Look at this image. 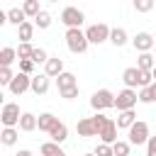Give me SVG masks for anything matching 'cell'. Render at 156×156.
Wrapping results in <instances>:
<instances>
[{
    "label": "cell",
    "mask_w": 156,
    "mask_h": 156,
    "mask_svg": "<svg viewBox=\"0 0 156 156\" xmlns=\"http://www.w3.org/2000/svg\"><path fill=\"white\" fill-rule=\"evenodd\" d=\"M122 80L127 88H146L154 83V76H151V71H141L139 66H129V68H124Z\"/></svg>",
    "instance_id": "1"
},
{
    "label": "cell",
    "mask_w": 156,
    "mask_h": 156,
    "mask_svg": "<svg viewBox=\"0 0 156 156\" xmlns=\"http://www.w3.org/2000/svg\"><path fill=\"white\" fill-rule=\"evenodd\" d=\"M63 39H66V46H68V51H71V54H85V51H88V46H90L88 34H85L80 27H68Z\"/></svg>",
    "instance_id": "2"
},
{
    "label": "cell",
    "mask_w": 156,
    "mask_h": 156,
    "mask_svg": "<svg viewBox=\"0 0 156 156\" xmlns=\"http://www.w3.org/2000/svg\"><path fill=\"white\" fill-rule=\"evenodd\" d=\"M115 93L112 90H107V88H100V90H95L93 93V98H90V107L95 110V112H102V110H110V107H115Z\"/></svg>",
    "instance_id": "3"
},
{
    "label": "cell",
    "mask_w": 156,
    "mask_h": 156,
    "mask_svg": "<svg viewBox=\"0 0 156 156\" xmlns=\"http://www.w3.org/2000/svg\"><path fill=\"white\" fill-rule=\"evenodd\" d=\"M127 136H129V144L132 146H141V144H146L149 141V124L146 122H141V119H136L129 129H127Z\"/></svg>",
    "instance_id": "4"
},
{
    "label": "cell",
    "mask_w": 156,
    "mask_h": 156,
    "mask_svg": "<svg viewBox=\"0 0 156 156\" xmlns=\"http://www.w3.org/2000/svg\"><path fill=\"white\" fill-rule=\"evenodd\" d=\"M110 27L105 24V22H98V24H90L88 29H85V34H88V41L90 44H105V41H110Z\"/></svg>",
    "instance_id": "5"
},
{
    "label": "cell",
    "mask_w": 156,
    "mask_h": 156,
    "mask_svg": "<svg viewBox=\"0 0 156 156\" xmlns=\"http://www.w3.org/2000/svg\"><path fill=\"white\" fill-rule=\"evenodd\" d=\"M136 100H139L136 88H124V90L117 93V98H115V107H117V112H122V110H134Z\"/></svg>",
    "instance_id": "6"
},
{
    "label": "cell",
    "mask_w": 156,
    "mask_h": 156,
    "mask_svg": "<svg viewBox=\"0 0 156 156\" xmlns=\"http://www.w3.org/2000/svg\"><path fill=\"white\" fill-rule=\"evenodd\" d=\"M20 117H22V112H20L17 102H5L2 105V112H0L2 127H20Z\"/></svg>",
    "instance_id": "7"
},
{
    "label": "cell",
    "mask_w": 156,
    "mask_h": 156,
    "mask_svg": "<svg viewBox=\"0 0 156 156\" xmlns=\"http://www.w3.org/2000/svg\"><path fill=\"white\" fill-rule=\"evenodd\" d=\"M61 22L66 27H80L85 22V12L78 10V7H73V5H68V7L61 10Z\"/></svg>",
    "instance_id": "8"
},
{
    "label": "cell",
    "mask_w": 156,
    "mask_h": 156,
    "mask_svg": "<svg viewBox=\"0 0 156 156\" xmlns=\"http://www.w3.org/2000/svg\"><path fill=\"white\" fill-rule=\"evenodd\" d=\"M7 90H10L12 95H22V93L32 90V76H29V73H24V71L15 73V78H12V83L7 85Z\"/></svg>",
    "instance_id": "9"
},
{
    "label": "cell",
    "mask_w": 156,
    "mask_h": 156,
    "mask_svg": "<svg viewBox=\"0 0 156 156\" xmlns=\"http://www.w3.org/2000/svg\"><path fill=\"white\" fill-rule=\"evenodd\" d=\"M76 132H78V136H98L100 134V129H98V124H95V119L93 117H83V119H78V124H76Z\"/></svg>",
    "instance_id": "10"
},
{
    "label": "cell",
    "mask_w": 156,
    "mask_h": 156,
    "mask_svg": "<svg viewBox=\"0 0 156 156\" xmlns=\"http://www.w3.org/2000/svg\"><path fill=\"white\" fill-rule=\"evenodd\" d=\"M132 44H134V49L141 54V51H151L154 49V44H156V37H151L149 32H136V37L132 39Z\"/></svg>",
    "instance_id": "11"
},
{
    "label": "cell",
    "mask_w": 156,
    "mask_h": 156,
    "mask_svg": "<svg viewBox=\"0 0 156 156\" xmlns=\"http://www.w3.org/2000/svg\"><path fill=\"white\" fill-rule=\"evenodd\" d=\"M117 129H119V127H117V122H115V119H107V122L102 124L100 134H98V136H100V141H105V144H115V141H117Z\"/></svg>",
    "instance_id": "12"
},
{
    "label": "cell",
    "mask_w": 156,
    "mask_h": 156,
    "mask_svg": "<svg viewBox=\"0 0 156 156\" xmlns=\"http://www.w3.org/2000/svg\"><path fill=\"white\" fill-rule=\"evenodd\" d=\"M44 73H46L49 78L61 76V73H63V58H61V56H49V61L44 63Z\"/></svg>",
    "instance_id": "13"
},
{
    "label": "cell",
    "mask_w": 156,
    "mask_h": 156,
    "mask_svg": "<svg viewBox=\"0 0 156 156\" xmlns=\"http://www.w3.org/2000/svg\"><path fill=\"white\" fill-rule=\"evenodd\" d=\"M49 76L46 73H39V76H32V93L34 95H46L49 93Z\"/></svg>",
    "instance_id": "14"
},
{
    "label": "cell",
    "mask_w": 156,
    "mask_h": 156,
    "mask_svg": "<svg viewBox=\"0 0 156 156\" xmlns=\"http://www.w3.org/2000/svg\"><path fill=\"white\" fill-rule=\"evenodd\" d=\"M39 129V117L32 115V112H22L20 117V132H34Z\"/></svg>",
    "instance_id": "15"
},
{
    "label": "cell",
    "mask_w": 156,
    "mask_h": 156,
    "mask_svg": "<svg viewBox=\"0 0 156 156\" xmlns=\"http://www.w3.org/2000/svg\"><path fill=\"white\" fill-rule=\"evenodd\" d=\"M117 127L119 129H129L134 122H136V115H134V110H122V112H117Z\"/></svg>",
    "instance_id": "16"
},
{
    "label": "cell",
    "mask_w": 156,
    "mask_h": 156,
    "mask_svg": "<svg viewBox=\"0 0 156 156\" xmlns=\"http://www.w3.org/2000/svg\"><path fill=\"white\" fill-rule=\"evenodd\" d=\"M56 124H58V117L56 115H51V112H41L39 115V132H46L49 134Z\"/></svg>",
    "instance_id": "17"
},
{
    "label": "cell",
    "mask_w": 156,
    "mask_h": 156,
    "mask_svg": "<svg viewBox=\"0 0 156 156\" xmlns=\"http://www.w3.org/2000/svg\"><path fill=\"white\" fill-rule=\"evenodd\" d=\"M39 154H41V156H66V151H63L61 144H56V141H44V144L39 146Z\"/></svg>",
    "instance_id": "18"
},
{
    "label": "cell",
    "mask_w": 156,
    "mask_h": 156,
    "mask_svg": "<svg viewBox=\"0 0 156 156\" xmlns=\"http://www.w3.org/2000/svg\"><path fill=\"white\" fill-rule=\"evenodd\" d=\"M5 15H7V22L15 24V27H20L22 22H27V12H24L22 7H10Z\"/></svg>",
    "instance_id": "19"
},
{
    "label": "cell",
    "mask_w": 156,
    "mask_h": 156,
    "mask_svg": "<svg viewBox=\"0 0 156 156\" xmlns=\"http://www.w3.org/2000/svg\"><path fill=\"white\" fill-rule=\"evenodd\" d=\"M15 61H20L17 58V49L15 46H2L0 49V66H12Z\"/></svg>",
    "instance_id": "20"
},
{
    "label": "cell",
    "mask_w": 156,
    "mask_h": 156,
    "mask_svg": "<svg viewBox=\"0 0 156 156\" xmlns=\"http://www.w3.org/2000/svg\"><path fill=\"white\" fill-rule=\"evenodd\" d=\"M17 136H20V132H17L15 127H2V132H0L2 146H15V144H17Z\"/></svg>",
    "instance_id": "21"
},
{
    "label": "cell",
    "mask_w": 156,
    "mask_h": 156,
    "mask_svg": "<svg viewBox=\"0 0 156 156\" xmlns=\"http://www.w3.org/2000/svg\"><path fill=\"white\" fill-rule=\"evenodd\" d=\"M49 136H51V141H56V144H63L66 139H68V127L63 124V122H58L51 132H49Z\"/></svg>",
    "instance_id": "22"
},
{
    "label": "cell",
    "mask_w": 156,
    "mask_h": 156,
    "mask_svg": "<svg viewBox=\"0 0 156 156\" xmlns=\"http://www.w3.org/2000/svg\"><path fill=\"white\" fill-rule=\"evenodd\" d=\"M56 83H58V90H66V88L78 85V80H76V76H73L71 71H63L61 76H56Z\"/></svg>",
    "instance_id": "23"
},
{
    "label": "cell",
    "mask_w": 156,
    "mask_h": 156,
    "mask_svg": "<svg viewBox=\"0 0 156 156\" xmlns=\"http://www.w3.org/2000/svg\"><path fill=\"white\" fill-rule=\"evenodd\" d=\"M139 102H156V80L146 88H139Z\"/></svg>",
    "instance_id": "24"
},
{
    "label": "cell",
    "mask_w": 156,
    "mask_h": 156,
    "mask_svg": "<svg viewBox=\"0 0 156 156\" xmlns=\"http://www.w3.org/2000/svg\"><path fill=\"white\" fill-rule=\"evenodd\" d=\"M127 29H122V27H115L112 32H110V44H115V46H124L127 44Z\"/></svg>",
    "instance_id": "25"
},
{
    "label": "cell",
    "mask_w": 156,
    "mask_h": 156,
    "mask_svg": "<svg viewBox=\"0 0 156 156\" xmlns=\"http://www.w3.org/2000/svg\"><path fill=\"white\" fill-rule=\"evenodd\" d=\"M136 66H139L141 71H154V66H156V58H154L149 51H141V54H139V58H136Z\"/></svg>",
    "instance_id": "26"
},
{
    "label": "cell",
    "mask_w": 156,
    "mask_h": 156,
    "mask_svg": "<svg viewBox=\"0 0 156 156\" xmlns=\"http://www.w3.org/2000/svg\"><path fill=\"white\" fill-rule=\"evenodd\" d=\"M34 27H37V24H32V22H22V24L17 27V32H20V41H29V39L34 37Z\"/></svg>",
    "instance_id": "27"
},
{
    "label": "cell",
    "mask_w": 156,
    "mask_h": 156,
    "mask_svg": "<svg viewBox=\"0 0 156 156\" xmlns=\"http://www.w3.org/2000/svg\"><path fill=\"white\" fill-rule=\"evenodd\" d=\"M22 10H24V12H27V17H32V20H34V17L41 12L39 0H24V2H22Z\"/></svg>",
    "instance_id": "28"
},
{
    "label": "cell",
    "mask_w": 156,
    "mask_h": 156,
    "mask_svg": "<svg viewBox=\"0 0 156 156\" xmlns=\"http://www.w3.org/2000/svg\"><path fill=\"white\" fill-rule=\"evenodd\" d=\"M51 20H54V17H51L46 10H41V12L34 17V24H37L39 29H49V27H51Z\"/></svg>",
    "instance_id": "29"
},
{
    "label": "cell",
    "mask_w": 156,
    "mask_h": 156,
    "mask_svg": "<svg viewBox=\"0 0 156 156\" xmlns=\"http://www.w3.org/2000/svg\"><path fill=\"white\" fill-rule=\"evenodd\" d=\"M112 149H115V156H129V149H132V144H129V141H122V139H117V141L112 144Z\"/></svg>",
    "instance_id": "30"
},
{
    "label": "cell",
    "mask_w": 156,
    "mask_h": 156,
    "mask_svg": "<svg viewBox=\"0 0 156 156\" xmlns=\"http://www.w3.org/2000/svg\"><path fill=\"white\" fill-rule=\"evenodd\" d=\"M32 51H34V46H32L29 41H20V46H17V58H32Z\"/></svg>",
    "instance_id": "31"
},
{
    "label": "cell",
    "mask_w": 156,
    "mask_h": 156,
    "mask_svg": "<svg viewBox=\"0 0 156 156\" xmlns=\"http://www.w3.org/2000/svg\"><path fill=\"white\" fill-rule=\"evenodd\" d=\"M12 78H15V73H12V68L10 66H0V85H10L12 83Z\"/></svg>",
    "instance_id": "32"
},
{
    "label": "cell",
    "mask_w": 156,
    "mask_h": 156,
    "mask_svg": "<svg viewBox=\"0 0 156 156\" xmlns=\"http://www.w3.org/2000/svg\"><path fill=\"white\" fill-rule=\"evenodd\" d=\"M32 61H34L37 66H39V63H46V61H49V54H46V49H41V46L37 49V46H34V51H32Z\"/></svg>",
    "instance_id": "33"
},
{
    "label": "cell",
    "mask_w": 156,
    "mask_h": 156,
    "mask_svg": "<svg viewBox=\"0 0 156 156\" xmlns=\"http://www.w3.org/2000/svg\"><path fill=\"white\" fill-rule=\"evenodd\" d=\"M154 5H156L154 0H134V10H136V12H144V15H146V12H151V7H154Z\"/></svg>",
    "instance_id": "34"
},
{
    "label": "cell",
    "mask_w": 156,
    "mask_h": 156,
    "mask_svg": "<svg viewBox=\"0 0 156 156\" xmlns=\"http://www.w3.org/2000/svg\"><path fill=\"white\" fill-rule=\"evenodd\" d=\"M95 154H98V156H115V149H112V144L100 141V144L95 146Z\"/></svg>",
    "instance_id": "35"
},
{
    "label": "cell",
    "mask_w": 156,
    "mask_h": 156,
    "mask_svg": "<svg viewBox=\"0 0 156 156\" xmlns=\"http://www.w3.org/2000/svg\"><path fill=\"white\" fill-rule=\"evenodd\" d=\"M34 66H37V63H34L32 58H20V71H24V73H29V76H32Z\"/></svg>",
    "instance_id": "36"
},
{
    "label": "cell",
    "mask_w": 156,
    "mask_h": 156,
    "mask_svg": "<svg viewBox=\"0 0 156 156\" xmlns=\"http://www.w3.org/2000/svg\"><path fill=\"white\" fill-rule=\"evenodd\" d=\"M58 93H61V98H63V100H76V98H78V85L66 88V90H58Z\"/></svg>",
    "instance_id": "37"
},
{
    "label": "cell",
    "mask_w": 156,
    "mask_h": 156,
    "mask_svg": "<svg viewBox=\"0 0 156 156\" xmlns=\"http://www.w3.org/2000/svg\"><path fill=\"white\" fill-rule=\"evenodd\" d=\"M146 156H156V136H149V141H146Z\"/></svg>",
    "instance_id": "38"
},
{
    "label": "cell",
    "mask_w": 156,
    "mask_h": 156,
    "mask_svg": "<svg viewBox=\"0 0 156 156\" xmlns=\"http://www.w3.org/2000/svg\"><path fill=\"white\" fill-rule=\"evenodd\" d=\"M15 156H34V154H32V151H29V149H20V151H17V154H15Z\"/></svg>",
    "instance_id": "39"
},
{
    "label": "cell",
    "mask_w": 156,
    "mask_h": 156,
    "mask_svg": "<svg viewBox=\"0 0 156 156\" xmlns=\"http://www.w3.org/2000/svg\"><path fill=\"white\" fill-rule=\"evenodd\" d=\"M83 156H98V154H95V151H90V154H83Z\"/></svg>",
    "instance_id": "40"
},
{
    "label": "cell",
    "mask_w": 156,
    "mask_h": 156,
    "mask_svg": "<svg viewBox=\"0 0 156 156\" xmlns=\"http://www.w3.org/2000/svg\"><path fill=\"white\" fill-rule=\"evenodd\" d=\"M151 76H154V80H156V66H154V71H151Z\"/></svg>",
    "instance_id": "41"
},
{
    "label": "cell",
    "mask_w": 156,
    "mask_h": 156,
    "mask_svg": "<svg viewBox=\"0 0 156 156\" xmlns=\"http://www.w3.org/2000/svg\"><path fill=\"white\" fill-rule=\"evenodd\" d=\"M49 2H58V0H49Z\"/></svg>",
    "instance_id": "42"
},
{
    "label": "cell",
    "mask_w": 156,
    "mask_h": 156,
    "mask_svg": "<svg viewBox=\"0 0 156 156\" xmlns=\"http://www.w3.org/2000/svg\"><path fill=\"white\" fill-rule=\"evenodd\" d=\"M154 2H156V0H154Z\"/></svg>",
    "instance_id": "43"
}]
</instances>
